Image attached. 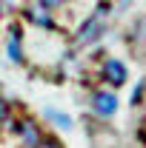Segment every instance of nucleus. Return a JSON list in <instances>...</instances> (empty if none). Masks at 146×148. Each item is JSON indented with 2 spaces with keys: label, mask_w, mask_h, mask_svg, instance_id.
<instances>
[{
  "label": "nucleus",
  "mask_w": 146,
  "mask_h": 148,
  "mask_svg": "<svg viewBox=\"0 0 146 148\" xmlns=\"http://www.w3.org/2000/svg\"><path fill=\"white\" fill-rule=\"evenodd\" d=\"M106 17H109V6L103 3V6H97L95 14L80 26V32H77V46H89V43H95L97 37L103 34V32H106Z\"/></svg>",
  "instance_id": "obj_1"
},
{
  "label": "nucleus",
  "mask_w": 146,
  "mask_h": 148,
  "mask_svg": "<svg viewBox=\"0 0 146 148\" xmlns=\"http://www.w3.org/2000/svg\"><path fill=\"white\" fill-rule=\"evenodd\" d=\"M89 143L92 148H120V137L100 123H89Z\"/></svg>",
  "instance_id": "obj_2"
},
{
  "label": "nucleus",
  "mask_w": 146,
  "mask_h": 148,
  "mask_svg": "<svg viewBox=\"0 0 146 148\" xmlns=\"http://www.w3.org/2000/svg\"><path fill=\"white\" fill-rule=\"evenodd\" d=\"M92 108H95V114H97V117H106V120H109L112 114L117 111V97H115V94H109V91H100V94H95Z\"/></svg>",
  "instance_id": "obj_3"
},
{
  "label": "nucleus",
  "mask_w": 146,
  "mask_h": 148,
  "mask_svg": "<svg viewBox=\"0 0 146 148\" xmlns=\"http://www.w3.org/2000/svg\"><path fill=\"white\" fill-rule=\"evenodd\" d=\"M103 74H106V80H109L112 86H123V83H126V66H123L120 60H106Z\"/></svg>",
  "instance_id": "obj_4"
},
{
  "label": "nucleus",
  "mask_w": 146,
  "mask_h": 148,
  "mask_svg": "<svg viewBox=\"0 0 146 148\" xmlns=\"http://www.w3.org/2000/svg\"><path fill=\"white\" fill-rule=\"evenodd\" d=\"M17 134H20V140H23V145H26V148H35L37 143H40V128H37L35 123H20V125H17Z\"/></svg>",
  "instance_id": "obj_5"
},
{
  "label": "nucleus",
  "mask_w": 146,
  "mask_h": 148,
  "mask_svg": "<svg viewBox=\"0 0 146 148\" xmlns=\"http://www.w3.org/2000/svg\"><path fill=\"white\" fill-rule=\"evenodd\" d=\"M29 17L35 20L37 26H43V29H49V26H52V14H49V9H46V3H32V6H29Z\"/></svg>",
  "instance_id": "obj_6"
},
{
  "label": "nucleus",
  "mask_w": 146,
  "mask_h": 148,
  "mask_svg": "<svg viewBox=\"0 0 146 148\" xmlns=\"http://www.w3.org/2000/svg\"><path fill=\"white\" fill-rule=\"evenodd\" d=\"M9 60H12V63H20V60H23V49H20V37L17 34L9 40Z\"/></svg>",
  "instance_id": "obj_7"
},
{
  "label": "nucleus",
  "mask_w": 146,
  "mask_h": 148,
  "mask_svg": "<svg viewBox=\"0 0 146 148\" xmlns=\"http://www.w3.org/2000/svg\"><path fill=\"white\" fill-rule=\"evenodd\" d=\"M46 117H49V120H55L57 125H60V128H72V120H69V117H66V114H57V111H46Z\"/></svg>",
  "instance_id": "obj_8"
},
{
  "label": "nucleus",
  "mask_w": 146,
  "mask_h": 148,
  "mask_svg": "<svg viewBox=\"0 0 146 148\" xmlns=\"http://www.w3.org/2000/svg\"><path fill=\"white\" fill-rule=\"evenodd\" d=\"M35 148H63V145H60L57 140H40V143H37Z\"/></svg>",
  "instance_id": "obj_9"
},
{
  "label": "nucleus",
  "mask_w": 146,
  "mask_h": 148,
  "mask_svg": "<svg viewBox=\"0 0 146 148\" xmlns=\"http://www.w3.org/2000/svg\"><path fill=\"white\" fill-rule=\"evenodd\" d=\"M143 137H146V125H143Z\"/></svg>",
  "instance_id": "obj_10"
},
{
  "label": "nucleus",
  "mask_w": 146,
  "mask_h": 148,
  "mask_svg": "<svg viewBox=\"0 0 146 148\" xmlns=\"http://www.w3.org/2000/svg\"><path fill=\"white\" fill-rule=\"evenodd\" d=\"M57 3H63V0H57Z\"/></svg>",
  "instance_id": "obj_11"
}]
</instances>
